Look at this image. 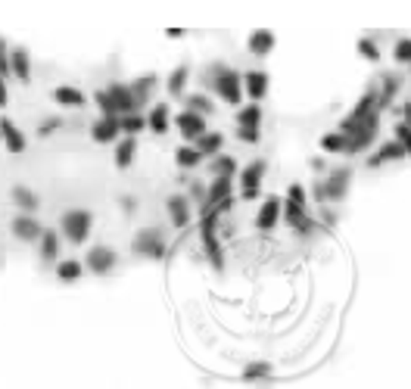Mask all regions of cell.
Returning <instances> with one entry per match:
<instances>
[{
    "label": "cell",
    "mask_w": 411,
    "mask_h": 389,
    "mask_svg": "<svg viewBox=\"0 0 411 389\" xmlns=\"http://www.w3.org/2000/svg\"><path fill=\"white\" fill-rule=\"evenodd\" d=\"M206 84L215 91L218 100H225L228 106H240L243 103V75L230 66H221V63H212L206 69Z\"/></svg>",
    "instance_id": "cell-1"
},
{
    "label": "cell",
    "mask_w": 411,
    "mask_h": 389,
    "mask_svg": "<svg viewBox=\"0 0 411 389\" xmlns=\"http://www.w3.org/2000/svg\"><path fill=\"white\" fill-rule=\"evenodd\" d=\"M93 103H97L100 116H106V118H122V116H131V112H137L134 94L122 81H113L109 88L97 91V94H93Z\"/></svg>",
    "instance_id": "cell-2"
},
{
    "label": "cell",
    "mask_w": 411,
    "mask_h": 389,
    "mask_svg": "<svg viewBox=\"0 0 411 389\" xmlns=\"http://www.w3.org/2000/svg\"><path fill=\"white\" fill-rule=\"evenodd\" d=\"M284 221L293 228L299 237H308L315 231V221L305 212V187L303 184H290L287 200H284Z\"/></svg>",
    "instance_id": "cell-3"
},
{
    "label": "cell",
    "mask_w": 411,
    "mask_h": 389,
    "mask_svg": "<svg viewBox=\"0 0 411 389\" xmlns=\"http://www.w3.org/2000/svg\"><path fill=\"white\" fill-rule=\"evenodd\" d=\"M91 228H93V215L88 209H68V212H63V218H59V231H63V237L72 246L88 243Z\"/></svg>",
    "instance_id": "cell-4"
},
{
    "label": "cell",
    "mask_w": 411,
    "mask_h": 389,
    "mask_svg": "<svg viewBox=\"0 0 411 389\" xmlns=\"http://www.w3.org/2000/svg\"><path fill=\"white\" fill-rule=\"evenodd\" d=\"M349 168H337V171H330L324 181H318L315 184V200L318 203H340L342 196H346V190H349Z\"/></svg>",
    "instance_id": "cell-5"
},
{
    "label": "cell",
    "mask_w": 411,
    "mask_h": 389,
    "mask_svg": "<svg viewBox=\"0 0 411 389\" xmlns=\"http://www.w3.org/2000/svg\"><path fill=\"white\" fill-rule=\"evenodd\" d=\"M131 253L143 258H166V233L159 228H143L134 233L131 240Z\"/></svg>",
    "instance_id": "cell-6"
},
{
    "label": "cell",
    "mask_w": 411,
    "mask_h": 389,
    "mask_svg": "<svg viewBox=\"0 0 411 389\" xmlns=\"http://www.w3.org/2000/svg\"><path fill=\"white\" fill-rule=\"evenodd\" d=\"M265 171H268V162H265V159H253L250 166H243V168L237 171V178H240V196H243V200H259Z\"/></svg>",
    "instance_id": "cell-7"
},
{
    "label": "cell",
    "mask_w": 411,
    "mask_h": 389,
    "mask_svg": "<svg viewBox=\"0 0 411 389\" xmlns=\"http://www.w3.org/2000/svg\"><path fill=\"white\" fill-rule=\"evenodd\" d=\"M116 265H118V256H116V249H109V246H91L88 256H84V268H88L91 274H97V278L113 274Z\"/></svg>",
    "instance_id": "cell-8"
},
{
    "label": "cell",
    "mask_w": 411,
    "mask_h": 389,
    "mask_svg": "<svg viewBox=\"0 0 411 389\" xmlns=\"http://www.w3.org/2000/svg\"><path fill=\"white\" fill-rule=\"evenodd\" d=\"M175 128H178V134H181L187 143H196L206 131H209V128H206V118L196 116V112H191V109L178 112V116H175Z\"/></svg>",
    "instance_id": "cell-9"
},
{
    "label": "cell",
    "mask_w": 411,
    "mask_h": 389,
    "mask_svg": "<svg viewBox=\"0 0 411 389\" xmlns=\"http://www.w3.org/2000/svg\"><path fill=\"white\" fill-rule=\"evenodd\" d=\"M10 231L16 240H22V243H38L41 233H44V224L38 221V215H16L10 221Z\"/></svg>",
    "instance_id": "cell-10"
},
{
    "label": "cell",
    "mask_w": 411,
    "mask_h": 389,
    "mask_svg": "<svg viewBox=\"0 0 411 389\" xmlns=\"http://www.w3.org/2000/svg\"><path fill=\"white\" fill-rule=\"evenodd\" d=\"M280 215H284V200H278V196H265L262 206H259V215H255V228L274 231L278 221H280Z\"/></svg>",
    "instance_id": "cell-11"
},
{
    "label": "cell",
    "mask_w": 411,
    "mask_h": 389,
    "mask_svg": "<svg viewBox=\"0 0 411 389\" xmlns=\"http://www.w3.org/2000/svg\"><path fill=\"white\" fill-rule=\"evenodd\" d=\"M191 200L187 196H181V193H175V196H168L166 200V212H168V221H171V228H187L191 224V218H193V209H191Z\"/></svg>",
    "instance_id": "cell-12"
},
{
    "label": "cell",
    "mask_w": 411,
    "mask_h": 389,
    "mask_svg": "<svg viewBox=\"0 0 411 389\" xmlns=\"http://www.w3.org/2000/svg\"><path fill=\"white\" fill-rule=\"evenodd\" d=\"M0 141H4V146L13 156H22L29 150V141H25V134L19 131V125H16L13 118H0Z\"/></svg>",
    "instance_id": "cell-13"
},
{
    "label": "cell",
    "mask_w": 411,
    "mask_h": 389,
    "mask_svg": "<svg viewBox=\"0 0 411 389\" xmlns=\"http://www.w3.org/2000/svg\"><path fill=\"white\" fill-rule=\"evenodd\" d=\"M271 78L268 72H262V69H253V72H246L243 75V91H246V97H250L253 103H262L265 97H268V88H271Z\"/></svg>",
    "instance_id": "cell-14"
},
{
    "label": "cell",
    "mask_w": 411,
    "mask_h": 389,
    "mask_svg": "<svg viewBox=\"0 0 411 389\" xmlns=\"http://www.w3.org/2000/svg\"><path fill=\"white\" fill-rule=\"evenodd\" d=\"M91 137H93V143H118L122 141V125H118V118L100 116L97 122L91 125Z\"/></svg>",
    "instance_id": "cell-15"
},
{
    "label": "cell",
    "mask_w": 411,
    "mask_h": 389,
    "mask_svg": "<svg viewBox=\"0 0 411 389\" xmlns=\"http://www.w3.org/2000/svg\"><path fill=\"white\" fill-rule=\"evenodd\" d=\"M230 196H234V178H212V184L206 187V206H209V209H215V206L230 200Z\"/></svg>",
    "instance_id": "cell-16"
},
{
    "label": "cell",
    "mask_w": 411,
    "mask_h": 389,
    "mask_svg": "<svg viewBox=\"0 0 411 389\" xmlns=\"http://www.w3.org/2000/svg\"><path fill=\"white\" fill-rule=\"evenodd\" d=\"M10 72H13L16 81H22V84L31 81V54L22 44H16L10 50Z\"/></svg>",
    "instance_id": "cell-17"
},
{
    "label": "cell",
    "mask_w": 411,
    "mask_h": 389,
    "mask_svg": "<svg viewBox=\"0 0 411 389\" xmlns=\"http://www.w3.org/2000/svg\"><path fill=\"white\" fill-rule=\"evenodd\" d=\"M50 97H54V103L63 109H81L84 103H88V97H84L78 88H72V84H56Z\"/></svg>",
    "instance_id": "cell-18"
},
{
    "label": "cell",
    "mask_w": 411,
    "mask_h": 389,
    "mask_svg": "<svg viewBox=\"0 0 411 389\" xmlns=\"http://www.w3.org/2000/svg\"><path fill=\"white\" fill-rule=\"evenodd\" d=\"M274 44H278V38H274V31L268 29H259V31H253L250 38H246V50H250V56H268Z\"/></svg>",
    "instance_id": "cell-19"
},
{
    "label": "cell",
    "mask_w": 411,
    "mask_h": 389,
    "mask_svg": "<svg viewBox=\"0 0 411 389\" xmlns=\"http://www.w3.org/2000/svg\"><path fill=\"white\" fill-rule=\"evenodd\" d=\"M10 196H13V203L19 206V215H34L41 209V196L34 193V190H29L25 184H16L10 190Z\"/></svg>",
    "instance_id": "cell-20"
},
{
    "label": "cell",
    "mask_w": 411,
    "mask_h": 389,
    "mask_svg": "<svg viewBox=\"0 0 411 389\" xmlns=\"http://www.w3.org/2000/svg\"><path fill=\"white\" fill-rule=\"evenodd\" d=\"M147 128L153 134H168L171 128V106H166V103H156L150 112H147Z\"/></svg>",
    "instance_id": "cell-21"
},
{
    "label": "cell",
    "mask_w": 411,
    "mask_h": 389,
    "mask_svg": "<svg viewBox=\"0 0 411 389\" xmlns=\"http://www.w3.org/2000/svg\"><path fill=\"white\" fill-rule=\"evenodd\" d=\"M38 256H41V262H56L59 258V231L44 228V233H41V240H38Z\"/></svg>",
    "instance_id": "cell-22"
},
{
    "label": "cell",
    "mask_w": 411,
    "mask_h": 389,
    "mask_svg": "<svg viewBox=\"0 0 411 389\" xmlns=\"http://www.w3.org/2000/svg\"><path fill=\"white\" fill-rule=\"evenodd\" d=\"M134 156H137V137H122V141L116 143V153H113L116 168H128L134 162Z\"/></svg>",
    "instance_id": "cell-23"
},
{
    "label": "cell",
    "mask_w": 411,
    "mask_h": 389,
    "mask_svg": "<svg viewBox=\"0 0 411 389\" xmlns=\"http://www.w3.org/2000/svg\"><path fill=\"white\" fill-rule=\"evenodd\" d=\"M134 94V103H137V112H141V106L153 97V91H156V75H143V78H137V81L128 84Z\"/></svg>",
    "instance_id": "cell-24"
},
{
    "label": "cell",
    "mask_w": 411,
    "mask_h": 389,
    "mask_svg": "<svg viewBox=\"0 0 411 389\" xmlns=\"http://www.w3.org/2000/svg\"><path fill=\"white\" fill-rule=\"evenodd\" d=\"M193 146L200 150V156H212V159H215V156H221V146H225V134H221V131H206Z\"/></svg>",
    "instance_id": "cell-25"
},
{
    "label": "cell",
    "mask_w": 411,
    "mask_h": 389,
    "mask_svg": "<svg viewBox=\"0 0 411 389\" xmlns=\"http://www.w3.org/2000/svg\"><path fill=\"white\" fill-rule=\"evenodd\" d=\"M81 274H84V262H78V258H63V262H56V278L63 283L81 281Z\"/></svg>",
    "instance_id": "cell-26"
},
{
    "label": "cell",
    "mask_w": 411,
    "mask_h": 389,
    "mask_svg": "<svg viewBox=\"0 0 411 389\" xmlns=\"http://www.w3.org/2000/svg\"><path fill=\"white\" fill-rule=\"evenodd\" d=\"M187 78H191V66H187V63H181V66L175 69V72L168 75V81H166V91L171 94V97H184Z\"/></svg>",
    "instance_id": "cell-27"
},
{
    "label": "cell",
    "mask_w": 411,
    "mask_h": 389,
    "mask_svg": "<svg viewBox=\"0 0 411 389\" xmlns=\"http://www.w3.org/2000/svg\"><path fill=\"white\" fill-rule=\"evenodd\" d=\"M200 162H203V156H200V150H196L193 143H181V146L175 150V166H178V168L187 171V168H196Z\"/></svg>",
    "instance_id": "cell-28"
},
{
    "label": "cell",
    "mask_w": 411,
    "mask_h": 389,
    "mask_svg": "<svg viewBox=\"0 0 411 389\" xmlns=\"http://www.w3.org/2000/svg\"><path fill=\"white\" fill-rule=\"evenodd\" d=\"M402 156H405V150H402V146L396 143V141H390V143H383L380 150H377L371 159H367V166L371 168H377V166H383V162H392V159H402Z\"/></svg>",
    "instance_id": "cell-29"
},
{
    "label": "cell",
    "mask_w": 411,
    "mask_h": 389,
    "mask_svg": "<svg viewBox=\"0 0 411 389\" xmlns=\"http://www.w3.org/2000/svg\"><path fill=\"white\" fill-rule=\"evenodd\" d=\"M184 109L206 118L209 112H215V103H212V97H206V94H184Z\"/></svg>",
    "instance_id": "cell-30"
},
{
    "label": "cell",
    "mask_w": 411,
    "mask_h": 389,
    "mask_svg": "<svg viewBox=\"0 0 411 389\" xmlns=\"http://www.w3.org/2000/svg\"><path fill=\"white\" fill-rule=\"evenodd\" d=\"M237 128H262V106L250 103V106L237 109Z\"/></svg>",
    "instance_id": "cell-31"
},
{
    "label": "cell",
    "mask_w": 411,
    "mask_h": 389,
    "mask_svg": "<svg viewBox=\"0 0 411 389\" xmlns=\"http://www.w3.org/2000/svg\"><path fill=\"white\" fill-rule=\"evenodd\" d=\"M209 171H212V178H234L237 175V159L234 156H215V159L209 162Z\"/></svg>",
    "instance_id": "cell-32"
},
{
    "label": "cell",
    "mask_w": 411,
    "mask_h": 389,
    "mask_svg": "<svg viewBox=\"0 0 411 389\" xmlns=\"http://www.w3.org/2000/svg\"><path fill=\"white\" fill-rule=\"evenodd\" d=\"M118 125H122V134H125V137H137L141 131H147V116H141V112H131V116H122V118H118Z\"/></svg>",
    "instance_id": "cell-33"
},
{
    "label": "cell",
    "mask_w": 411,
    "mask_h": 389,
    "mask_svg": "<svg viewBox=\"0 0 411 389\" xmlns=\"http://www.w3.org/2000/svg\"><path fill=\"white\" fill-rule=\"evenodd\" d=\"M271 361H250V365L243 368V380L246 383H255V380H265V377H271Z\"/></svg>",
    "instance_id": "cell-34"
},
{
    "label": "cell",
    "mask_w": 411,
    "mask_h": 389,
    "mask_svg": "<svg viewBox=\"0 0 411 389\" xmlns=\"http://www.w3.org/2000/svg\"><path fill=\"white\" fill-rule=\"evenodd\" d=\"M321 150L324 153H346V137H342L340 131H330L321 137Z\"/></svg>",
    "instance_id": "cell-35"
},
{
    "label": "cell",
    "mask_w": 411,
    "mask_h": 389,
    "mask_svg": "<svg viewBox=\"0 0 411 389\" xmlns=\"http://www.w3.org/2000/svg\"><path fill=\"white\" fill-rule=\"evenodd\" d=\"M392 59H396V63L411 66V38H399L396 44H392Z\"/></svg>",
    "instance_id": "cell-36"
},
{
    "label": "cell",
    "mask_w": 411,
    "mask_h": 389,
    "mask_svg": "<svg viewBox=\"0 0 411 389\" xmlns=\"http://www.w3.org/2000/svg\"><path fill=\"white\" fill-rule=\"evenodd\" d=\"M10 41H6V38H0V78H4V81H6V78H10L13 72H10Z\"/></svg>",
    "instance_id": "cell-37"
},
{
    "label": "cell",
    "mask_w": 411,
    "mask_h": 389,
    "mask_svg": "<svg viewBox=\"0 0 411 389\" xmlns=\"http://www.w3.org/2000/svg\"><path fill=\"white\" fill-rule=\"evenodd\" d=\"M392 131H396V137H392V141H396L402 150H405L408 156H411V128L408 125H402V122H396V128H392Z\"/></svg>",
    "instance_id": "cell-38"
},
{
    "label": "cell",
    "mask_w": 411,
    "mask_h": 389,
    "mask_svg": "<svg viewBox=\"0 0 411 389\" xmlns=\"http://www.w3.org/2000/svg\"><path fill=\"white\" fill-rule=\"evenodd\" d=\"M358 54H362L365 59H371V63H377V59H380V47H377L371 38H362L358 41Z\"/></svg>",
    "instance_id": "cell-39"
},
{
    "label": "cell",
    "mask_w": 411,
    "mask_h": 389,
    "mask_svg": "<svg viewBox=\"0 0 411 389\" xmlns=\"http://www.w3.org/2000/svg\"><path fill=\"white\" fill-rule=\"evenodd\" d=\"M63 125H66V122H63V118H59V116H50V118H44V122L38 125V137H50L54 131H59V128H63Z\"/></svg>",
    "instance_id": "cell-40"
},
{
    "label": "cell",
    "mask_w": 411,
    "mask_h": 389,
    "mask_svg": "<svg viewBox=\"0 0 411 389\" xmlns=\"http://www.w3.org/2000/svg\"><path fill=\"white\" fill-rule=\"evenodd\" d=\"M237 141H243V143H259V141H262V128H237Z\"/></svg>",
    "instance_id": "cell-41"
},
{
    "label": "cell",
    "mask_w": 411,
    "mask_h": 389,
    "mask_svg": "<svg viewBox=\"0 0 411 389\" xmlns=\"http://www.w3.org/2000/svg\"><path fill=\"white\" fill-rule=\"evenodd\" d=\"M6 103H10V91H6V81L0 78V109H4Z\"/></svg>",
    "instance_id": "cell-42"
},
{
    "label": "cell",
    "mask_w": 411,
    "mask_h": 389,
    "mask_svg": "<svg viewBox=\"0 0 411 389\" xmlns=\"http://www.w3.org/2000/svg\"><path fill=\"white\" fill-rule=\"evenodd\" d=\"M402 125L411 128V103H402Z\"/></svg>",
    "instance_id": "cell-43"
},
{
    "label": "cell",
    "mask_w": 411,
    "mask_h": 389,
    "mask_svg": "<svg viewBox=\"0 0 411 389\" xmlns=\"http://www.w3.org/2000/svg\"><path fill=\"white\" fill-rule=\"evenodd\" d=\"M166 34H168V38H184V31H181V29H168Z\"/></svg>",
    "instance_id": "cell-44"
},
{
    "label": "cell",
    "mask_w": 411,
    "mask_h": 389,
    "mask_svg": "<svg viewBox=\"0 0 411 389\" xmlns=\"http://www.w3.org/2000/svg\"><path fill=\"white\" fill-rule=\"evenodd\" d=\"M122 206H125V212H131V209H134V200H131V196H125Z\"/></svg>",
    "instance_id": "cell-45"
}]
</instances>
